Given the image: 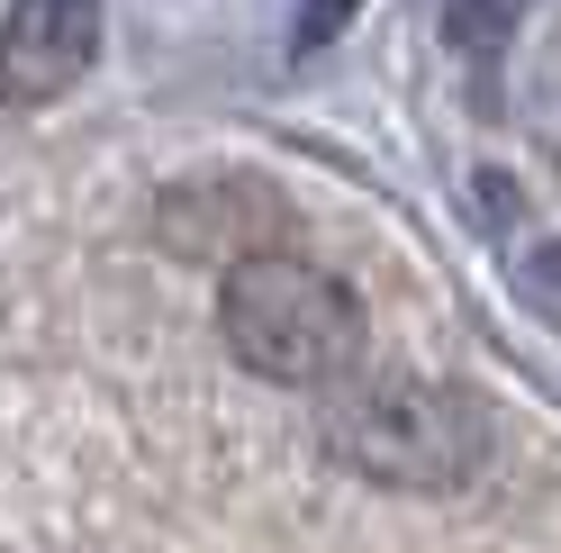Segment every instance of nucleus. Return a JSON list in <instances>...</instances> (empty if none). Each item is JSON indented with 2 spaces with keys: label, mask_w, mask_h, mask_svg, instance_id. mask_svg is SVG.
Listing matches in <instances>:
<instances>
[{
  "label": "nucleus",
  "mask_w": 561,
  "mask_h": 553,
  "mask_svg": "<svg viewBox=\"0 0 561 553\" xmlns=\"http://www.w3.org/2000/svg\"><path fill=\"white\" fill-rule=\"evenodd\" d=\"M335 454L390 481V490H462L489 463V408L453 382H416V372H380L335 399Z\"/></svg>",
  "instance_id": "obj_2"
},
{
  "label": "nucleus",
  "mask_w": 561,
  "mask_h": 553,
  "mask_svg": "<svg viewBox=\"0 0 561 553\" xmlns=\"http://www.w3.org/2000/svg\"><path fill=\"white\" fill-rule=\"evenodd\" d=\"M218 336L254 382H335L363 354V300L308 255H236L218 282Z\"/></svg>",
  "instance_id": "obj_1"
},
{
  "label": "nucleus",
  "mask_w": 561,
  "mask_h": 553,
  "mask_svg": "<svg viewBox=\"0 0 561 553\" xmlns=\"http://www.w3.org/2000/svg\"><path fill=\"white\" fill-rule=\"evenodd\" d=\"M354 10H363V0H299V19H290V46H299V55L335 46L344 27H354Z\"/></svg>",
  "instance_id": "obj_4"
},
{
  "label": "nucleus",
  "mask_w": 561,
  "mask_h": 553,
  "mask_svg": "<svg viewBox=\"0 0 561 553\" xmlns=\"http://www.w3.org/2000/svg\"><path fill=\"white\" fill-rule=\"evenodd\" d=\"M100 64V0H10L0 19V110H46Z\"/></svg>",
  "instance_id": "obj_3"
}]
</instances>
